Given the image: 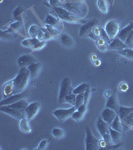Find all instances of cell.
Segmentation results:
<instances>
[{
	"instance_id": "cell-24",
	"label": "cell",
	"mask_w": 133,
	"mask_h": 150,
	"mask_svg": "<svg viewBox=\"0 0 133 150\" xmlns=\"http://www.w3.org/2000/svg\"><path fill=\"white\" fill-rule=\"evenodd\" d=\"M28 101L26 100V99H20V100H18L17 102L13 103V104H10L11 107L15 108V109H17L19 111H22V112H25V109L26 107L28 106Z\"/></svg>"
},
{
	"instance_id": "cell-29",
	"label": "cell",
	"mask_w": 133,
	"mask_h": 150,
	"mask_svg": "<svg viewBox=\"0 0 133 150\" xmlns=\"http://www.w3.org/2000/svg\"><path fill=\"white\" fill-rule=\"evenodd\" d=\"M110 127H111V128H113V129H115V130H118V131H121V132H122V130H123L122 120L120 119V117H119L118 115L116 116L115 119L113 120L112 123L110 124Z\"/></svg>"
},
{
	"instance_id": "cell-47",
	"label": "cell",
	"mask_w": 133,
	"mask_h": 150,
	"mask_svg": "<svg viewBox=\"0 0 133 150\" xmlns=\"http://www.w3.org/2000/svg\"><path fill=\"white\" fill-rule=\"evenodd\" d=\"M118 87H119V89L121 91H123V92H125V91H127L128 90V84L127 83H125V82H121V83L118 85Z\"/></svg>"
},
{
	"instance_id": "cell-2",
	"label": "cell",
	"mask_w": 133,
	"mask_h": 150,
	"mask_svg": "<svg viewBox=\"0 0 133 150\" xmlns=\"http://www.w3.org/2000/svg\"><path fill=\"white\" fill-rule=\"evenodd\" d=\"M62 7L71 11L73 14L80 18H85L88 14V5L84 0L81 1H66L62 4Z\"/></svg>"
},
{
	"instance_id": "cell-11",
	"label": "cell",
	"mask_w": 133,
	"mask_h": 150,
	"mask_svg": "<svg viewBox=\"0 0 133 150\" xmlns=\"http://www.w3.org/2000/svg\"><path fill=\"white\" fill-rule=\"evenodd\" d=\"M40 103L39 102H32L29 103L28 106L25 109V116L26 118L29 120H32L33 118L37 115V113L39 112L40 110Z\"/></svg>"
},
{
	"instance_id": "cell-15",
	"label": "cell",
	"mask_w": 133,
	"mask_h": 150,
	"mask_svg": "<svg viewBox=\"0 0 133 150\" xmlns=\"http://www.w3.org/2000/svg\"><path fill=\"white\" fill-rule=\"evenodd\" d=\"M101 118L104 120L105 122H107L108 124H111L113 120L115 119V117L117 116V111L113 110V109H110V108H107L105 107L104 110L101 112Z\"/></svg>"
},
{
	"instance_id": "cell-20",
	"label": "cell",
	"mask_w": 133,
	"mask_h": 150,
	"mask_svg": "<svg viewBox=\"0 0 133 150\" xmlns=\"http://www.w3.org/2000/svg\"><path fill=\"white\" fill-rule=\"evenodd\" d=\"M132 30H133V22L128 24V25L125 26L124 28L120 29V31L118 32L117 37L119 38L120 40H122V41H124V42H125V40L127 39L128 35L130 34V32H131Z\"/></svg>"
},
{
	"instance_id": "cell-19",
	"label": "cell",
	"mask_w": 133,
	"mask_h": 150,
	"mask_svg": "<svg viewBox=\"0 0 133 150\" xmlns=\"http://www.w3.org/2000/svg\"><path fill=\"white\" fill-rule=\"evenodd\" d=\"M27 68L29 70V72H30L31 78H36V77H37L40 73L41 68H42V64H41L40 62L36 61V62H34V63L29 65Z\"/></svg>"
},
{
	"instance_id": "cell-48",
	"label": "cell",
	"mask_w": 133,
	"mask_h": 150,
	"mask_svg": "<svg viewBox=\"0 0 133 150\" xmlns=\"http://www.w3.org/2000/svg\"><path fill=\"white\" fill-rule=\"evenodd\" d=\"M76 109L78 110V111H80V112H82V113H84V114H85V113H86V110H87V104H85V103L81 104V105H80V106H78V107H77Z\"/></svg>"
},
{
	"instance_id": "cell-9",
	"label": "cell",
	"mask_w": 133,
	"mask_h": 150,
	"mask_svg": "<svg viewBox=\"0 0 133 150\" xmlns=\"http://www.w3.org/2000/svg\"><path fill=\"white\" fill-rule=\"evenodd\" d=\"M0 111L5 113L7 115L11 116V117L15 118V119H17V120H20V119H22V118L26 117L25 112H22V111L15 109V108L11 107L10 105H1L0 106Z\"/></svg>"
},
{
	"instance_id": "cell-31",
	"label": "cell",
	"mask_w": 133,
	"mask_h": 150,
	"mask_svg": "<svg viewBox=\"0 0 133 150\" xmlns=\"http://www.w3.org/2000/svg\"><path fill=\"white\" fill-rule=\"evenodd\" d=\"M24 13V8L22 6H18L14 9L13 11V18L15 21H23L22 20V14Z\"/></svg>"
},
{
	"instance_id": "cell-18",
	"label": "cell",
	"mask_w": 133,
	"mask_h": 150,
	"mask_svg": "<svg viewBox=\"0 0 133 150\" xmlns=\"http://www.w3.org/2000/svg\"><path fill=\"white\" fill-rule=\"evenodd\" d=\"M59 41L63 46L67 47V48H72L75 45V42H74V39L69 36L68 34H65V33H61L59 35Z\"/></svg>"
},
{
	"instance_id": "cell-6",
	"label": "cell",
	"mask_w": 133,
	"mask_h": 150,
	"mask_svg": "<svg viewBox=\"0 0 133 150\" xmlns=\"http://www.w3.org/2000/svg\"><path fill=\"white\" fill-rule=\"evenodd\" d=\"M100 148L99 140L94 136L90 127L85 128V149L86 150H96Z\"/></svg>"
},
{
	"instance_id": "cell-34",
	"label": "cell",
	"mask_w": 133,
	"mask_h": 150,
	"mask_svg": "<svg viewBox=\"0 0 133 150\" xmlns=\"http://www.w3.org/2000/svg\"><path fill=\"white\" fill-rule=\"evenodd\" d=\"M45 28L47 29L48 33H49V35L51 38H54V37H56V36H59L60 34H61V31H60L59 29L53 27V26H50V25L45 24Z\"/></svg>"
},
{
	"instance_id": "cell-5",
	"label": "cell",
	"mask_w": 133,
	"mask_h": 150,
	"mask_svg": "<svg viewBox=\"0 0 133 150\" xmlns=\"http://www.w3.org/2000/svg\"><path fill=\"white\" fill-rule=\"evenodd\" d=\"M73 92V87H72V82L69 77H64L61 80L59 88V94H58V102L63 103L64 99L68 94Z\"/></svg>"
},
{
	"instance_id": "cell-23",
	"label": "cell",
	"mask_w": 133,
	"mask_h": 150,
	"mask_svg": "<svg viewBox=\"0 0 133 150\" xmlns=\"http://www.w3.org/2000/svg\"><path fill=\"white\" fill-rule=\"evenodd\" d=\"M19 128L23 133H31L32 131L30 125H29V119H27L26 117L19 120Z\"/></svg>"
},
{
	"instance_id": "cell-51",
	"label": "cell",
	"mask_w": 133,
	"mask_h": 150,
	"mask_svg": "<svg viewBox=\"0 0 133 150\" xmlns=\"http://www.w3.org/2000/svg\"><path fill=\"white\" fill-rule=\"evenodd\" d=\"M67 1H81V0H67Z\"/></svg>"
},
{
	"instance_id": "cell-43",
	"label": "cell",
	"mask_w": 133,
	"mask_h": 150,
	"mask_svg": "<svg viewBox=\"0 0 133 150\" xmlns=\"http://www.w3.org/2000/svg\"><path fill=\"white\" fill-rule=\"evenodd\" d=\"M133 121V112L130 113L129 115L126 116V117L124 118V119L122 120L123 123H125V124L127 125V126H131V123Z\"/></svg>"
},
{
	"instance_id": "cell-30",
	"label": "cell",
	"mask_w": 133,
	"mask_h": 150,
	"mask_svg": "<svg viewBox=\"0 0 133 150\" xmlns=\"http://www.w3.org/2000/svg\"><path fill=\"white\" fill-rule=\"evenodd\" d=\"M23 28H24L23 21H15V22H13L10 25V29H11L12 31H13L14 33H16V32L23 33V32H21Z\"/></svg>"
},
{
	"instance_id": "cell-38",
	"label": "cell",
	"mask_w": 133,
	"mask_h": 150,
	"mask_svg": "<svg viewBox=\"0 0 133 150\" xmlns=\"http://www.w3.org/2000/svg\"><path fill=\"white\" fill-rule=\"evenodd\" d=\"M75 101H76V95L73 92L68 94V95H67L66 97H65V99H64V102L68 103L69 105H71V106L75 105Z\"/></svg>"
},
{
	"instance_id": "cell-13",
	"label": "cell",
	"mask_w": 133,
	"mask_h": 150,
	"mask_svg": "<svg viewBox=\"0 0 133 150\" xmlns=\"http://www.w3.org/2000/svg\"><path fill=\"white\" fill-rule=\"evenodd\" d=\"M62 20H60L57 16H54L52 14H47L46 17L44 19V22L45 24L47 25H50V26H53V27L59 29L60 31L63 30V25H62Z\"/></svg>"
},
{
	"instance_id": "cell-46",
	"label": "cell",
	"mask_w": 133,
	"mask_h": 150,
	"mask_svg": "<svg viewBox=\"0 0 133 150\" xmlns=\"http://www.w3.org/2000/svg\"><path fill=\"white\" fill-rule=\"evenodd\" d=\"M91 95V89L88 88L87 90L84 92V103L87 104L88 103V100H89V96Z\"/></svg>"
},
{
	"instance_id": "cell-10",
	"label": "cell",
	"mask_w": 133,
	"mask_h": 150,
	"mask_svg": "<svg viewBox=\"0 0 133 150\" xmlns=\"http://www.w3.org/2000/svg\"><path fill=\"white\" fill-rule=\"evenodd\" d=\"M97 25H98V21L95 20V19L89 20V21H87L86 23L82 24L80 29H79V34H78L79 37H82V38L88 37L89 34L91 33V31L93 30V28Z\"/></svg>"
},
{
	"instance_id": "cell-42",
	"label": "cell",
	"mask_w": 133,
	"mask_h": 150,
	"mask_svg": "<svg viewBox=\"0 0 133 150\" xmlns=\"http://www.w3.org/2000/svg\"><path fill=\"white\" fill-rule=\"evenodd\" d=\"M63 2L61 0H49V7L54 8V7H60L62 6Z\"/></svg>"
},
{
	"instance_id": "cell-8",
	"label": "cell",
	"mask_w": 133,
	"mask_h": 150,
	"mask_svg": "<svg viewBox=\"0 0 133 150\" xmlns=\"http://www.w3.org/2000/svg\"><path fill=\"white\" fill-rule=\"evenodd\" d=\"M105 32L107 33L108 37L110 39H113V38L117 37L118 32L120 31V23L118 22L117 20H109L107 23L105 24V27H104Z\"/></svg>"
},
{
	"instance_id": "cell-3",
	"label": "cell",
	"mask_w": 133,
	"mask_h": 150,
	"mask_svg": "<svg viewBox=\"0 0 133 150\" xmlns=\"http://www.w3.org/2000/svg\"><path fill=\"white\" fill-rule=\"evenodd\" d=\"M31 78L30 72L27 67H22L19 70L18 74L13 79L14 87H15V93H20L25 90V88L28 85L29 79Z\"/></svg>"
},
{
	"instance_id": "cell-41",
	"label": "cell",
	"mask_w": 133,
	"mask_h": 150,
	"mask_svg": "<svg viewBox=\"0 0 133 150\" xmlns=\"http://www.w3.org/2000/svg\"><path fill=\"white\" fill-rule=\"evenodd\" d=\"M84 103V93L82 94H78V95H76V101H75V107L77 108L78 106H80L81 104Z\"/></svg>"
},
{
	"instance_id": "cell-37",
	"label": "cell",
	"mask_w": 133,
	"mask_h": 150,
	"mask_svg": "<svg viewBox=\"0 0 133 150\" xmlns=\"http://www.w3.org/2000/svg\"><path fill=\"white\" fill-rule=\"evenodd\" d=\"M15 35H14V32L9 28V30L7 31H1V39L2 40H12L14 39Z\"/></svg>"
},
{
	"instance_id": "cell-44",
	"label": "cell",
	"mask_w": 133,
	"mask_h": 150,
	"mask_svg": "<svg viewBox=\"0 0 133 150\" xmlns=\"http://www.w3.org/2000/svg\"><path fill=\"white\" fill-rule=\"evenodd\" d=\"M125 43H126V45L128 47H133V30L130 32V34L128 35L127 39L125 40Z\"/></svg>"
},
{
	"instance_id": "cell-21",
	"label": "cell",
	"mask_w": 133,
	"mask_h": 150,
	"mask_svg": "<svg viewBox=\"0 0 133 150\" xmlns=\"http://www.w3.org/2000/svg\"><path fill=\"white\" fill-rule=\"evenodd\" d=\"M119 106L120 105H119V102H118L117 96H116L115 94H112V95H110L109 97L107 98V101H106V107L107 108H110V109L117 111Z\"/></svg>"
},
{
	"instance_id": "cell-50",
	"label": "cell",
	"mask_w": 133,
	"mask_h": 150,
	"mask_svg": "<svg viewBox=\"0 0 133 150\" xmlns=\"http://www.w3.org/2000/svg\"><path fill=\"white\" fill-rule=\"evenodd\" d=\"M94 63V65H96V66H99V65H100V60H95V61L93 62Z\"/></svg>"
},
{
	"instance_id": "cell-45",
	"label": "cell",
	"mask_w": 133,
	"mask_h": 150,
	"mask_svg": "<svg viewBox=\"0 0 133 150\" xmlns=\"http://www.w3.org/2000/svg\"><path fill=\"white\" fill-rule=\"evenodd\" d=\"M46 45V41L42 40V41H39V42L37 43V44L35 45L34 47L32 48V50H39V49H42L43 47Z\"/></svg>"
},
{
	"instance_id": "cell-25",
	"label": "cell",
	"mask_w": 133,
	"mask_h": 150,
	"mask_svg": "<svg viewBox=\"0 0 133 150\" xmlns=\"http://www.w3.org/2000/svg\"><path fill=\"white\" fill-rule=\"evenodd\" d=\"M133 112V107H125V106H119L117 110V115L120 117V119L123 120L126 116Z\"/></svg>"
},
{
	"instance_id": "cell-16",
	"label": "cell",
	"mask_w": 133,
	"mask_h": 150,
	"mask_svg": "<svg viewBox=\"0 0 133 150\" xmlns=\"http://www.w3.org/2000/svg\"><path fill=\"white\" fill-rule=\"evenodd\" d=\"M24 95H25V93H24V92L14 93L13 95L9 96V97L2 99L1 102H0V106H1V105H10V104H13V103L17 102L18 100L24 98Z\"/></svg>"
},
{
	"instance_id": "cell-26",
	"label": "cell",
	"mask_w": 133,
	"mask_h": 150,
	"mask_svg": "<svg viewBox=\"0 0 133 150\" xmlns=\"http://www.w3.org/2000/svg\"><path fill=\"white\" fill-rule=\"evenodd\" d=\"M109 42H110V41L106 40L105 38L100 37L97 41H96V46L98 47V49L100 50V51L104 52V51H106V50H108V45H109Z\"/></svg>"
},
{
	"instance_id": "cell-14",
	"label": "cell",
	"mask_w": 133,
	"mask_h": 150,
	"mask_svg": "<svg viewBox=\"0 0 133 150\" xmlns=\"http://www.w3.org/2000/svg\"><path fill=\"white\" fill-rule=\"evenodd\" d=\"M34 62H36V59L30 54L21 55L17 59V64L20 68H22V67H28L29 65L34 63Z\"/></svg>"
},
{
	"instance_id": "cell-49",
	"label": "cell",
	"mask_w": 133,
	"mask_h": 150,
	"mask_svg": "<svg viewBox=\"0 0 133 150\" xmlns=\"http://www.w3.org/2000/svg\"><path fill=\"white\" fill-rule=\"evenodd\" d=\"M91 56H92V57H91V60H92L93 62L95 61V60H97V59H98V58H97V55H95V54H91Z\"/></svg>"
},
{
	"instance_id": "cell-32",
	"label": "cell",
	"mask_w": 133,
	"mask_h": 150,
	"mask_svg": "<svg viewBox=\"0 0 133 150\" xmlns=\"http://www.w3.org/2000/svg\"><path fill=\"white\" fill-rule=\"evenodd\" d=\"M51 133H52V136L56 139H62L65 136V131L59 127H54L52 129Z\"/></svg>"
},
{
	"instance_id": "cell-40",
	"label": "cell",
	"mask_w": 133,
	"mask_h": 150,
	"mask_svg": "<svg viewBox=\"0 0 133 150\" xmlns=\"http://www.w3.org/2000/svg\"><path fill=\"white\" fill-rule=\"evenodd\" d=\"M48 144H49V140H47V139L41 140V141L39 142V144H38V146H37V150H44V149H46L47 147H48Z\"/></svg>"
},
{
	"instance_id": "cell-36",
	"label": "cell",
	"mask_w": 133,
	"mask_h": 150,
	"mask_svg": "<svg viewBox=\"0 0 133 150\" xmlns=\"http://www.w3.org/2000/svg\"><path fill=\"white\" fill-rule=\"evenodd\" d=\"M41 30V27H39L38 25H31L28 29V34L30 37H37Z\"/></svg>"
},
{
	"instance_id": "cell-22",
	"label": "cell",
	"mask_w": 133,
	"mask_h": 150,
	"mask_svg": "<svg viewBox=\"0 0 133 150\" xmlns=\"http://www.w3.org/2000/svg\"><path fill=\"white\" fill-rule=\"evenodd\" d=\"M110 136H111V141L113 144H118L122 140V132L115 130L113 128L110 127Z\"/></svg>"
},
{
	"instance_id": "cell-27",
	"label": "cell",
	"mask_w": 133,
	"mask_h": 150,
	"mask_svg": "<svg viewBox=\"0 0 133 150\" xmlns=\"http://www.w3.org/2000/svg\"><path fill=\"white\" fill-rule=\"evenodd\" d=\"M96 5H97L99 10L104 14L107 13L108 10H109V5H108L107 0H97L96 1Z\"/></svg>"
},
{
	"instance_id": "cell-54",
	"label": "cell",
	"mask_w": 133,
	"mask_h": 150,
	"mask_svg": "<svg viewBox=\"0 0 133 150\" xmlns=\"http://www.w3.org/2000/svg\"><path fill=\"white\" fill-rule=\"evenodd\" d=\"M0 1H1V2H2V1H3V0H0Z\"/></svg>"
},
{
	"instance_id": "cell-4",
	"label": "cell",
	"mask_w": 133,
	"mask_h": 150,
	"mask_svg": "<svg viewBox=\"0 0 133 150\" xmlns=\"http://www.w3.org/2000/svg\"><path fill=\"white\" fill-rule=\"evenodd\" d=\"M96 128H97V131L100 134L101 138L104 139L107 142V144H112L110 136V125L107 122H105L101 118V116H99L97 121H96Z\"/></svg>"
},
{
	"instance_id": "cell-33",
	"label": "cell",
	"mask_w": 133,
	"mask_h": 150,
	"mask_svg": "<svg viewBox=\"0 0 133 150\" xmlns=\"http://www.w3.org/2000/svg\"><path fill=\"white\" fill-rule=\"evenodd\" d=\"M88 88H90L88 83H81L80 85H78L75 88H73V93L75 95H78V94H82L84 93Z\"/></svg>"
},
{
	"instance_id": "cell-35",
	"label": "cell",
	"mask_w": 133,
	"mask_h": 150,
	"mask_svg": "<svg viewBox=\"0 0 133 150\" xmlns=\"http://www.w3.org/2000/svg\"><path fill=\"white\" fill-rule=\"evenodd\" d=\"M120 55H122L123 57L127 58L129 60H133V48L131 47H127L125 49L121 50V51L118 52Z\"/></svg>"
},
{
	"instance_id": "cell-1",
	"label": "cell",
	"mask_w": 133,
	"mask_h": 150,
	"mask_svg": "<svg viewBox=\"0 0 133 150\" xmlns=\"http://www.w3.org/2000/svg\"><path fill=\"white\" fill-rule=\"evenodd\" d=\"M53 12L55 13V15L57 16L60 20L64 21V22H68L72 24H84L86 23L88 20H85L84 18H80L78 16H76L75 14H73L71 11L67 10L66 8L60 6V7H54L53 8Z\"/></svg>"
},
{
	"instance_id": "cell-17",
	"label": "cell",
	"mask_w": 133,
	"mask_h": 150,
	"mask_svg": "<svg viewBox=\"0 0 133 150\" xmlns=\"http://www.w3.org/2000/svg\"><path fill=\"white\" fill-rule=\"evenodd\" d=\"M2 93H3V97L7 98L9 96L13 95L15 93V87H14V81L13 79L8 82H6L3 85V88H2Z\"/></svg>"
},
{
	"instance_id": "cell-39",
	"label": "cell",
	"mask_w": 133,
	"mask_h": 150,
	"mask_svg": "<svg viewBox=\"0 0 133 150\" xmlns=\"http://www.w3.org/2000/svg\"><path fill=\"white\" fill-rule=\"evenodd\" d=\"M84 113H82L80 112V111H78V110H75L73 112V114H72V119L73 120H75V121H81L82 119H83V117H84Z\"/></svg>"
},
{
	"instance_id": "cell-53",
	"label": "cell",
	"mask_w": 133,
	"mask_h": 150,
	"mask_svg": "<svg viewBox=\"0 0 133 150\" xmlns=\"http://www.w3.org/2000/svg\"><path fill=\"white\" fill-rule=\"evenodd\" d=\"M131 128H133V121H132V123H131V126H130Z\"/></svg>"
},
{
	"instance_id": "cell-28",
	"label": "cell",
	"mask_w": 133,
	"mask_h": 150,
	"mask_svg": "<svg viewBox=\"0 0 133 150\" xmlns=\"http://www.w3.org/2000/svg\"><path fill=\"white\" fill-rule=\"evenodd\" d=\"M101 29H102V28H100L98 25L95 26V27L93 28V30L91 31V33L89 34L88 37L91 38V39L94 40L96 42V41H97L99 38L101 37Z\"/></svg>"
},
{
	"instance_id": "cell-52",
	"label": "cell",
	"mask_w": 133,
	"mask_h": 150,
	"mask_svg": "<svg viewBox=\"0 0 133 150\" xmlns=\"http://www.w3.org/2000/svg\"><path fill=\"white\" fill-rule=\"evenodd\" d=\"M61 1H62V2H63V3H64V2H66L67 0H61Z\"/></svg>"
},
{
	"instance_id": "cell-12",
	"label": "cell",
	"mask_w": 133,
	"mask_h": 150,
	"mask_svg": "<svg viewBox=\"0 0 133 150\" xmlns=\"http://www.w3.org/2000/svg\"><path fill=\"white\" fill-rule=\"evenodd\" d=\"M128 46L126 45V43L124 41L120 40L118 37H115L113 39H111V41L109 42V45H108V50H113V51H121V50L125 49Z\"/></svg>"
},
{
	"instance_id": "cell-7",
	"label": "cell",
	"mask_w": 133,
	"mask_h": 150,
	"mask_svg": "<svg viewBox=\"0 0 133 150\" xmlns=\"http://www.w3.org/2000/svg\"><path fill=\"white\" fill-rule=\"evenodd\" d=\"M76 110L75 106H71L70 108H59V109H55L53 111V115L56 117L59 121H65V120L69 119L72 117L73 112Z\"/></svg>"
}]
</instances>
